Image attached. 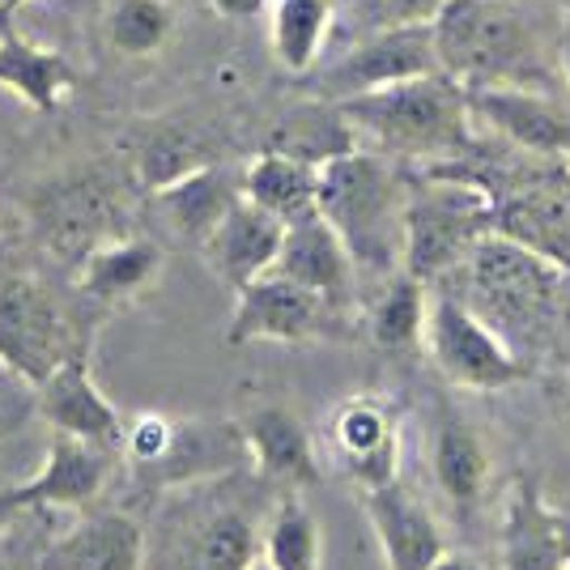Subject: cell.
Listing matches in <instances>:
<instances>
[{
    "label": "cell",
    "instance_id": "cell-22",
    "mask_svg": "<svg viewBox=\"0 0 570 570\" xmlns=\"http://www.w3.org/2000/svg\"><path fill=\"white\" fill-rule=\"evenodd\" d=\"M163 264H167V252L154 238L119 235L107 238L102 247H95L86 261L77 264V285L95 303L124 307V303H137L141 294H149L163 282Z\"/></svg>",
    "mask_w": 570,
    "mask_h": 570
},
{
    "label": "cell",
    "instance_id": "cell-6",
    "mask_svg": "<svg viewBox=\"0 0 570 570\" xmlns=\"http://www.w3.org/2000/svg\"><path fill=\"white\" fill-rule=\"evenodd\" d=\"M426 354L434 371L464 392H502L532 380V366L464 298H455L443 285L430 289Z\"/></svg>",
    "mask_w": 570,
    "mask_h": 570
},
{
    "label": "cell",
    "instance_id": "cell-20",
    "mask_svg": "<svg viewBox=\"0 0 570 570\" xmlns=\"http://www.w3.org/2000/svg\"><path fill=\"white\" fill-rule=\"evenodd\" d=\"M145 532L124 511H98L60 528L43 549V570H145Z\"/></svg>",
    "mask_w": 570,
    "mask_h": 570
},
{
    "label": "cell",
    "instance_id": "cell-28",
    "mask_svg": "<svg viewBox=\"0 0 570 570\" xmlns=\"http://www.w3.org/2000/svg\"><path fill=\"white\" fill-rule=\"evenodd\" d=\"M426 315H430V285L413 273H392L380 282V294L366 307V336L383 354H417L426 350Z\"/></svg>",
    "mask_w": 570,
    "mask_h": 570
},
{
    "label": "cell",
    "instance_id": "cell-27",
    "mask_svg": "<svg viewBox=\"0 0 570 570\" xmlns=\"http://www.w3.org/2000/svg\"><path fill=\"white\" fill-rule=\"evenodd\" d=\"M243 196L256 200L273 217H282L285 226L303 222V217L320 214V167L277 154V149H261L243 167Z\"/></svg>",
    "mask_w": 570,
    "mask_h": 570
},
{
    "label": "cell",
    "instance_id": "cell-25",
    "mask_svg": "<svg viewBox=\"0 0 570 570\" xmlns=\"http://www.w3.org/2000/svg\"><path fill=\"white\" fill-rule=\"evenodd\" d=\"M77 86L72 65L51 48L30 43L22 30H0V90L18 95L30 111H56Z\"/></svg>",
    "mask_w": 570,
    "mask_h": 570
},
{
    "label": "cell",
    "instance_id": "cell-8",
    "mask_svg": "<svg viewBox=\"0 0 570 570\" xmlns=\"http://www.w3.org/2000/svg\"><path fill=\"white\" fill-rule=\"evenodd\" d=\"M354 311L336 307L324 294L289 282L285 273H264L247 289L235 294V315L226 341L252 345V341H277V345H303V341H336L350 336Z\"/></svg>",
    "mask_w": 570,
    "mask_h": 570
},
{
    "label": "cell",
    "instance_id": "cell-16",
    "mask_svg": "<svg viewBox=\"0 0 570 570\" xmlns=\"http://www.w3.org/2000/svg\"><path fill=\"white\" fill-rule=\"evenodd\" d=\"M243 443H247V460L256 464L261 481L277 485V490H307L320 481V452L311 439L307 422L285 409V404H256L243 422Z\"/></svg>",
    "mask_w": 570,
    "mask_h": 570
},
{
    "label": "cell",
    "instance_id": "cell-30",
    "mask_svg": "<svg viewBox=\"0 0 570 570\" xmlns=\"http://www.w3.org/2000/svg\"><path fill=\"white\" fill-rule=\"evenodd\" d=\"M261 558L273 570H324V532L298 490H285L261 523Z\"/></svg>",
    "mask_w": 570,
    "mask_h": 570
},
{
    "label": "cell",
    "instance_id": "cell-9",
    "mask_svg": "<svg viewBox=\"0 0 570 570\" xmlns=\"http://www.w3.org/2000/svg\"><path fill=\"white\" fill-rule=\"evenodd\" d=\"M443 72L439 43H434V26H392L366 35L354 51H345L336 65L311 77V95L345 102L354 95H371L383 86H396L409 77H430Z\"/></svg>",
    "mask_w": 570,
    "mask_h": 570
},
{
    "label": "cell",
    "instance_id": "cell-12",
    "mask_svg": "<svg viewBox=\"0 0 570 570\" xmlns=\"http://www.w3.org/2000/svg\"><path fill=\"white\" fill-rule=\"evenodd\" d=\"M476 128L490 137L515 145L532 158L570 163V111L549 90H523V86H494V90H469Z\"/></svg>",
    "mask_w": 570,
    "mask_h": 570
},
{
    "label": "cell",
    "instance_id": "cell-21",
    "mask_svg": "<svg viewBox=\"0 0 570 570\" xmlns=\"http://www.w3.org/2000/svg\"><path fill=\"white\" fill-rule=\"evenodd\" d=\"M107 476H111V443H95V439L51 430L48 455H43L39 473L22 485L30 507L69 511V507H90L107 490Z\"/></svg>",
    "mask_w": 570,
    "mask_h": 570
},
{
    "label": "cell",
    "instance_id": "cell-41",
    "mask_svg": "<svg viewBox=\"0 0 570 570\" xmlns=\"http://www.w3.org/2000/svg\"><path fill=\"white\" fill-rule=\"evenodd\" d=\"M4 26H9V13H4V9H0V30H4Z\"/></svg>",
    "mask_w": 570,
    "mask_h": 570
},
{
    "label": "cell",
    "instance_id": "cell-40",
    "mask_svg": "<svg viewBox=\"0 0 570 570\" xmlns=\"http://www.w3.org/2000/svg\"><path fill=\"white\" fill-rule=\"evenodd\" d=\"M247 570H273V567H268L264 558H256V562H252V567H247Z\"/></svg>",
    "mask_w": 570,
    "mask_h": 570
},
{
    "label": "cell",
    "instance_id": "cell-29",
    "mask_svg": "<svg viewBox=\"0 0 570 570\" xmlns=\"http://www.w3.org/2000/svg\"><path fill=\"white\" fill-rule=\"evenodd\" d=\"M200 167H214V149L188 119H158L132 141V170L149 191L170 188Z\"/></svg>",
    "mask_w": 570,
    "mask_h": 570
},
{
    "label": "cell",
    "instance_id": "cell-33",
    "mask_svg": "<svg viewBox=\"0 0 570 570\" xmlns=\"http://www.w3.org/2000/svg\"><path fill=\"white\" fill-rule=\"evenodd\" d=\"M448 0H354L357 22L366 26V35L392 30V26H426L439 18Z\"/></svg>",
    "mask_w": 570,
    "mask_h": 570
},
{
    "label": "cell",
    "instance_id": "cell-4",
    "mask_svg": "<svg viewBox=\"0 0 570 570\" xmlns=\"http://www.w3.org/2000/svg\"><path fill=\"white\" fill-rule=\"evenodd\" d=\"M320 214L350 247L362 277L387 282L404 268L409 167L375 149L341 154L320 167Z\"/></svg>",
    "mask_w": 570,
    "mask_h": 570
},
{
    "label": "cell",
    "instance_id": "cell-32",
    "mask_svg": "<svg viewBox=\"0 0 570 570\" xmlns=\"http://www.w3.org/2000/svg\"><path fill=\"white\" fill-rule=\"evenodd\" d=\"M102 35L124 60H149L175 35V9L170 0H111L102 18Z\"/></svg>",
    "mask_w": 570,
    "mask_h": 570
},
{
    "label": "cell",
    "instance_id": "cell-42",
    "mask_svg": "<svg viewBox=\"0 0 570 570\" xmlns=\"http://www.w3.org/2000/svg\"><path fill=\"white\" fill-rule=\"evenodd\" d=\"M567 570H570V567H567Z\"/></svg>",
    "mask_w": 570,
    "mask_h": 570
},
{
    "label": "cell",
    "instance_id": "cell-5",
    "mask_svg": "<svg viewBox=\"0 0 570 570\" xmlns=\"http://www.w3.org/2000/svg\"><path fill=\"white\" fill-rule=\"evenodd\" d=\"M499 230V200L476 179L439 167H409L404 273L426 285L448 282L476 243Z\"/></svg>",
    "mask_w": 570,
    "mask_h": 570
},
{
    "label": "cell",
    "instance_id": "cell-1",
    "mask_svg": "<svg viewBox=\"0 0 570 570\" xmlns=\"http://www.w3.org/2000/svg\"><path fill=\"white\" fill-rule=\"evenodd\" d=\"M562 22L567 9L558 0H448L430 26L443 72L464 90L523 86L553 95Z\"/></svg>",
    "mask_w": 570,
    "mask_h": 570
},
{
    "label": "cell",
    "instance_id": "cell-13",
    "mask_svg": "<svg viewBox=\"0 0 570 570\" xmlns=\"http://www.w3.org/2000/svg\"><path fill=\"white\" fill-rule=\"evenodd\" d=\"M426 469L434 476V490L460 520H473L490 499V448L452 401H439L430 413Z\"/></svg>",
    "mask_w": 570,
    "mask_h": 570
},
{
    "label": "cell",
    "instance_id": "cell-38",
    "mask_svg": "<svg viewBox=\"0 0 570 570\" xmlns=\"http://www.w3.org/2000/svg\"><path fill=\"white\" fill-rule=\"evenodd\" d=\"M434 570H481V567H476V562H469V558H460V553H448V558H443Z\"/></svg>",
    "mask_w": 570,
    "mask_h": 570
},
{
    "label": "cell",
    "instance_id": "cell-3",
    "mask_svg": "<svg viewBox=\"0 0 570 570\" xmlns=\"http://www.w3.org/2000/svg\"><path fill=\"white\" fill-rule=\"evenodd\" d=\"M341 111L354 124L362 149H375L404 167L460 158L476 141L469 90L448 72L409 77L371 95H354L341 102Z\"/></svg>",
    "mask_w": 570,
    "mask_h": 570
},
{
    "label": "cell",
    "instance_id": "cell-36",
    "mask_svg": "<svg viewBox=\"0 0 570 570\" xmlns=\"http://www.w3.org/2000/svg\"><path fill=\"white\" fill-rule=\"evenodd\" d=\"M222 18H256L268 9V0H209Z\"/></svg>",
    "mask_w": 570,
    "mask_h": 570
},
{
    "label": "cell",
    "instance_id": "cell-2",
    "mask_svg": "<svg viewBox=\"0 0 570 570\" xmlns=\"http://www.w3.org/2000/svg\"><path fill=\"white\" fill-rule=\"evenodd\" d=\"M448 282L460 289L439 285L464 298L532 371L570 336V273L499 230L481 238Z\"/></svg>",
    "mask_w": 570,
    "mask_h": 570
},
{
    "label": "cell",
    "instance_id": "cell-34",
    "mask_svg": "<svg viewBox=\"0 0 570 570\" xmlns=\"http://www.w3.org/2000/svg\"><path fill=\"white\" fill-rule=\"evenodd\" d=\"M26 520H30V511L0 537V570H43V549H48V541L56 532H51L48 541H39L35 537V523Z\"/></svg>",
    "mask_w": 570,
    "mask_h": 570
},
{
    "label": "cell",
    "instance_id": "cell-17",
    "mask_svg": "<svg viewBox=\"0 0 570 570\" xmlns=\"http://www.w3.org/2000/svg\"><path fill=\"white\" fill-rule=\"evenodd\" d=\"M39 392V413L56 434H77V439H95V443H124V417L119 409L95 383L90 357L72 350L48 380L35 387Z\"/></svg>",
    "mask_w": 570,
    "mask_h": 570
},
{
    "label": "cell",
    "instance_id": "cell-10",
    "mask_svg": "<svg viewBox=\"0 0 570 570\" xmlns=\"http://www.w3.org/2000/svg\"><path fill=\"white\" fill-rule=\"evenodd\" d=\"M69 354V324L48 289L30 277H0V366L39 387Z\"/></svg>",
    "mask_w": 570,
    "mask_h": 570
},
{
    "label": "cell",
    "instance_id": "cell-11",
    "mask_svg": "<svg viewBox=\"0 0 570 570\" xmlns=\"http://www.w3.org/2000/svg\"><path fill=\"white\" fill-rule=\"evenodd\" d=\"M328 452L357 490L387 485L401 473V422L380 396H345L328 417Z\"/></svg>",
    "mask_w": 570,
    "mask_h": 570
},
{
    "label": "cell",
    "instance_id": "cell-37",
    "mask_svg": "<svg viewBox=\"0 0 570 570\" xmlns=\"http://www.w3.org/2000/svg\"><path fill=\"white\" fill-rule=\"evenodd\" d=\"M562 81L570 90V9H567V22H562Z\"/></svg>",
    "mask_w": 570,
    "mask_h": 570
},
{
    "label": "cell",
    "instance_id": "cell-24",
    "mask_svg": "<svg viewBox=\"0 0 570 570\" xmlns=\"http://www.w3.org/2000/svg\"><path fill=\"white\" fill-rule=\"evenodd\" d=\"M154 196H158V209L167 214L170 226L184 238H191L196 247H205V238L222 226V217L243 200V170L214 163V167L191 170L179 184L154 191Z\"/></svg>",
    "mask_w": 570,
    "mask_h": 570
},
{
    "label": "cell",
    "instance_id": "cell-14",
    "mask_svg": "<svg viewBox=\"0 0 570 570\" xmlns=\"http://www.w3.org/2000/svg\"><path fill=\"white\" fill-rule=\"evenodd\" d=\"M502 570H567L570 567V515L541 494L532 476H515L502 499L499 523Z\"/></svg>",
    "mask_w": 570,
    "mask_h": 570
},
{
    "label": "cell",
    "instance_id": "cell-19",
    "mask_svg": "<svg viewBox=\"0 0 570 570\" xmlns=\"http://www.w3.org/2000/svg\"><path fill=\"white\" fill-rule=\"evenodd\" d=\"M277 273H285L289 282L307 285L315 294H324L336 307L354 311L357 298V264L350 256V247L341 243L333 226L324 222V214H311L303 222L285 226L282 256H277Z\"/></svg>",
    "mask_w": 570,
    "mask_h": 570
},
{
    "label": "cell",
    "instance_id": "cell-39",
    "mask_svg": "<svg viewBox=\"0 0 570 570\" xmlns=\"http://www.w3.org/2000/svg\"><path fill=\"white\" fill-rule=\"evenodd\" d=\"M22 4H30V0H0V9H4V13H9V18H13V13H18V9H22Z\"/></svg>",
    "mask_w": 570,
    "mask_h": 570
},
{
    "label": "cell",
    "instance_id": "cell-35",
    "mask_svg": "<svg viewBox=\"0 0 570 570\" xmlns=\"http://www.w3.org/2000/svg\"><path fill=\"white\" fill-rule=\"evenodd\" d=\"M30 511V499H26V485H0V537L13 528Z\"/></svg>",
    "mask_w": 570,
    "mask_h": 570
},
{
    "label": "cell",
    "instance_id": "cell-23",
    "mask_svg": "<svg viewBox=\"0 0 570 570\" xmlns=\"http://www.w3.org/2000/svg\"><path fill=\"white\" fill-rule=\"evenodd\" d=\"M184 523V570H247L261 558V528L230 502H205Z\"/></svg>",
    "mask_w": 570,
    "mask_h": 570
},
{
    "label": "cell",
    "instance_id": "cell-26",
    "mask_svg": "<svg viewBox=\"0 0 570 570\" xmlns=\"http://www.w3.org/2000/svg\"><path fill=\"white\" fill-rule=\"evenodd\" d=\"M264 149H277V154H289V158H303L311 167H328L341 154H354L362 149L357 145L354 124L345 119L341 102H328V98H311V102H298L294 111H285Z\"/></svg>",
    "mask_w": 570,
    "mask_h": 570
},
{
    "label": "cell",
    "instance_id": "cell-15",
    "mask_svg": "<svg viewBox=\"0 0 570 570\" xmlns=\"http://www.w3.org/2000/svg\"><path fill=\"white\" fill-rule=\"evenodd\" d=\"M366 523L380 541L383 567L387 570H434L452 549L439 520L430 515L422 499H413L401 481H387L375 490H357Z\"/></svg>",
    "mask_w": 570,
    "mask_h": 570
},
{
    "label": "cell",
    "instance_id": "cell-18",
    "mask_svg": "<svg viewBox=\"0 0 570 570\" xmlns=\"http://www.w3.org/2000/svg\"><path fill=\"white\" fill-rule=\"evenodd\" d=\"M285 243V222L273 217L268 209H261L256 200H238L230 214L222 217L214 235L205 238V261L214 268L222 282L230 289H247V285L273 273L277 268V256H282Z\"/></svg>",
    "mask_w": 570,
    "mask_h": 570
},
{
    "label": "cell",
    "instance_id": "cell-31",
    "mask_svg": "<svg viewBox=\"0 0 570 570\" xmlns=\"http://www.w3.org/2000/svg\"><path fill=\"white\" fill-rule=\"evenodd\" d=\"M336 0H268V18H273V56L285 72L303 77L315 69L320 51L328 43L333 30Z\"/></svg>",
    "mask_w": 570,
    "mask_h": 570
},
{
    "label": "cell",
    "instance_id": "cell-7",
    "mask_svg": "<svg viewBox=\"0 0 570 570\" xmlns=\"http://www.w3.org/2000/svg\"><path fill=\"white\" fill-rule=\"evenodd\" d=\"M35 230L51 247V256L65 264H81L107 238H119L124 222V188L111 170L77 167L56 175L30 200Z\"/></svg>",
    "mask_w": 570,
    "mask_h": 570
}]
</instances>
